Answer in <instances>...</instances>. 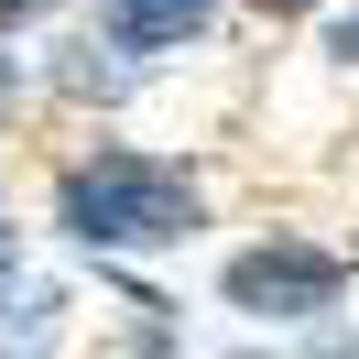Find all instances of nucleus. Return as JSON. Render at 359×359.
<instances>
[{
    "instance_id": "nucleus-1",
    "label": "nucleus",
    "mask_w": 359,
    "mask_h": 359,
    "mask_svg": "<svg viewBox=\"0 0 359 359\" xmlns=\"http://www.w3.org/2000/svg\"><path fill=\"white\" fill-rule=\"evenodd\" d=\"M55 218H66V240H88V250H163V240L196 229V185H185L175 163H153V153H98V163L66 175Z\"/></svg>"
},
{
    "instance_id": "nucleus-3",
    "label": "nucleus",
    "mask_w": 359,
    "mask_h": 359,
    "mask_svg": "<svg viewBox=\"0 0 359 359\" xmlns=\"http://www.w3.org/2000/svg\"><path fill=\"white\" fill-rule=\"evenodd\" d=\"M98 22H109V44H185V33H207V0H98Z\"/></svg>"
},
{
    "instance_id": "nucleus-6",
    "label": "nucleus",
    "mask_w": 359,
    "mask_h": 359,
    "mask_svg": "<svg viewBox=\"0 0 359 359\" xmlns=\"http://www.w3.org/2000/svg\"><path fill=\"white\" fill-rule=\"evenodd\" d=\"M33 11H55V0H0V33H11V22H33Z\"/></svg>"
},
{
    "instance_id": "nucleus-9",
    "label": "nucleus",
    "mask_w": 359,
    "mask_h": 359,
    "mask_svg": "<svg viewBox=\"0 0 359 359\" xmlns=\"http://www.w3.org/2000/svg\"><path fill=\"white\" fill-rule=\"evenodd\" d=\"M0 88H11V66H0Z\"/></svg>"
},
{
    "instance_id": "nucleus-2",
    "label": "nucleus",
    "mask_w": 359,
    "mask_h": 359,
    "mask_svg": "<svg viewBox=\"0 0 359 359\" xmlns=\"http://www.w3.org/2000/svg\"><path fill=\"white\" fill-rule=\"evenodd\" d=\"M337 294H348V262L305 240H262L229 262V305H250V316H327Z\"/></svg>"
},
{
    "instance_id": "nucleus-7",
    "label": "nucleus",
    "mask_w": 359,
    "mask_h": 359,
    "mask_svg": "<svg viewBox=\"0 0 359 359\" xmlns=\"http://www.w3.org/2000/svg\"><path fill=\"white\" fill-rule=\"evenodd\" d=\"M250 11H272V22H283V11H316V0H250Z\"/></svg>"
},
{
    "instance_id": "nucleus-4",
    "label": "nucleus",
    "mask_w": 359,
    "mask_h": 359,
    "mask_svg": "<svg viewBox=\"0 0 359 359\" xmlns=\"http://www.w3.org/2000/svg\"><path fill=\"white\" fill-rule=\"evenodd\" d=\"M55 316H66V305H55L44 283H22L11 305H0V359H44L55 348Z\"/></svg>"
},
{
    "instance_id": "nucleus-8",
    "label": "nucleus",
    "mask_w": 359,
    "mask_h": 359,
    "mask_svg": "<svg viewBox=\"0 0 359 359\" xmlns=\"http://www.w3.org/2000/svg\"><path fill=\"white\" fill-rule=\"evenodd\" d=\"M0 272H11V218H0Z\"/></svg>"
},
{
    "instance_id": "nucleus-5",
    "label": "nucleus",
    "mask_w": 359,
    "mask_h": 359,
    "mask_svg": "<svg viewBox=\"0 0 359 359\" xmlns=\"http://www.w3.org/2000/svg\"><path fill=\"white\" fill-rule=\"evenodd\" d=\"M327 55H337V66H359V11H348L337 33H327Z\"/></svg>"
}]
</instances>
